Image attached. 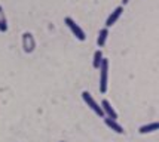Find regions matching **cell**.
Masks as SVG:
<instances>
[{"instance_id":"8","label":"cell","mask_w":159,"mask_h":142,"mask_svg":"<svg viewBox=\"0 0 159 142\" xmlns=\"http://www.w3.org/2000/svg\"><path fill=\"white\" fill-rule=\"evenodd\" d=\"M155 130H158V123L156 122H152V123H149V124H144V126H141V127L139 129V132L141 133V135L152 133V132H155Z\"/></svg>"},{"instance_id":"1","label":"cell","mask_w":159,"mask_h":142,"mask_svg":"<svg viewBox=\"0 0 159 142\" xmlns=\"http://www.w3.org/2000/svg\"><path fill=\"white\" fill-rule=\"evenodd\" d=\"M64 22H66V25L69 27V30L71 31V34L76 37L77 40H80V41L86 40V34H85V31L80 28V25H79V24H76V21L73 19V18L66 16V18H64Z\"/></svg>"},{"instance_id":"7","label":"cell","mask_w":159,"mask_h":142,"mask_svg":"<svg viewBox=\"0 0 159 142\" xmlns=\"http://www.w3.org/2000/svg\"><path fill=\"white\" fill-rule=\"evenodd\" d=\"M107 37H109V28H101L100 33H98V37H97V45L98 47H103L107 41Z\"/></svg>"},{"instance_id":"2","label":"cell","mask_w":159,"mask_h":142,"mask_svg":"<svg viewBox=\"0 0 159 142\" xmlns=\"http://www.w3.org/2000/svg\"><path fill=\"white\" fill-rule=\"evenodd\" d=\"M100 92L101 93H106L107 92V80H109V61L103 58V62H101V65H100Z\"/></svg>"},{"instance_id":"4","label":"cell","mask_w":159,"mask_h":142,"mask_svg":"<svg viewBox=\"0 0 159 142\" xmlns=\"http://www.w3.org/2000/svg\"><path fill=\"white\" fill-rule=\"evenodd\" d=\"M122 14H124V6H118L109 16H107V19H106V28H110L111 25H115Z\"/></svg>"},{"instance_id":"10","label":"cell","mask_w":159,"mask_h":142,"mask_svg":"<svg viewBox=\"0 0 159 142\" xmlns=\"http://www.w3.org/2000/svg\"><path fill=\"white\" fill-rule=\"evenodd\" d=\"M7 31V21L6 15L3 12V7L0 6V33H6Z\"/></svg>"},{"instance_id":"3","label":"cell","mask_w":159,"mask_h":142,"mask_svg":"<svg viewBox=\"0 0 159 142\" xmlns=\"http://www.w3.org/2000/svg\"><path fill=\"white\" fill-rule=\"evenodd\" d=\"M82 99H83V102H85V104H86V105H88V107L98 115V117H104L103 110H101V107H100V104L92 98V95H91L88 90H83L82 92Z\"/></svg>"},{"instance_id":"5","label":"cell","mask_w":159,"mask_h":142,"mask_svg":"<svg viewBox=\"0 0 159 142\" xmlns=\"http://www.w3.org/2000/svg\"><path fill=\"white\" fill-rule=\"evenodd\" d=\"M101 110H103V114L104 117H107V118H111V120H116L118 118V113L113 110V107L110 105V102L107 101V99H103L101 101Z\"/></svg>"},{"instance_id":"6","label":"cell","mask_w":159,"mask_h":142,"mask_svg":"<svg viewBox=\"0 0 159 142\" xmlns=\"http://www.w3.org/2000/svg\"><path fill=\"white\" fill-rule=\"evenodd\" d=\"M104 123H106V126L110 129V130H113V132H116V133H119V135H124L125 133V129L119 124L116 120H111V118H107V117H104Z\"/></svg>"},{"instance_id":"9","label":"cell","mask_w":159,"mask_h":142,"mask_svg":"<svg viewBox=\"0 0 159 142\" xmlns=\"http://www.w3.org/2000/svg\"><path fill=\"white\" fill-rule=\"evenodd\" d=\"M103 52L98 49V50H95V54H94V61H92V67L95 68V70H98L100 68V65H101V62H103Z\"/></svg>"}]
</instances>
